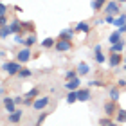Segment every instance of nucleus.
Wrapping results in <instances>:
<instances>
[{
    "mask_svg": "<svg viewBox=\"0 0 126 126\" xmlns=\"http://www.w3.org/2000/svg\"><path fill=\"white\" fill-rule=\"evenodd\" d=\"M2 70L7 72L9 76H18V72L22 70V63L18 60H15V61H4Z\"/></svg>",
    "mask_w": 126,
    "mask_h": 126,
    "instance_id": "obj_1",
    "label": "nucleus"
},
{
    "mask_svg": "<svg viewBox=\"0 0 126 126\" xmlns=\"http://www.w3.org/2000/svg\"><path fill=\"white\" fill-rule=\"evenodd\" d=\"M103 108H105V115L106 117H115V113H117V110H119V106H117V101H106L105 103V106H103Z\"/></svg>",
    "mask_w": 126,
    "mask_h": 126,
    "instance_id": "obj_2",
    "label": "nucleus"
},
{
    "mask_svg": "<svg viewBox=\"0 0 126 126\" xmlns=\"http://www.w3.org/2000/svg\"><path fill=\"white\" fill-rule=\"evenodd\" d=\"M119 11H121V7H119V0H108L106 5H105V13L106 15H119Z\"/></svg>",
    "mask_w": 126,
    "mask_h": 126,
    "instance_id": "obj_3",
    "label": "nucleus"
},
{
    "mask_svg": "<svg viewBox=\"0 0 126 126\" xmlns=\"http://www.w3.org/2000/svg\"><path fill=\"white\" fill-rule=\"evenodd\" d=\"M54 49L58 50V52H67V50L72 49V40H63V38H58V42H56Z\"/></svg>",
    "mask_w": 126,
    "mask_h": 126,
    "instance_id": "obj_4",
    "label": "nucleus"
},
{
    "mask_svg": "<svg viewBox=\"0 0 126 126\" xmlns=\"http://www.w3.org/2000/svg\"><path fill=\"white\" fill-rule=\"evenodd\" d=\"M49 103H50V97L49 95H43V97H38V99H34V103H32V108L34 110H45V108L49 106Z\"/></svg>",
    "mask_w": 126,
    "mask_h": 126,
    "instance_id": "obj_5",
    "label": "nucleus"
},
{
    "mask_svg": "<svg viewBox=\"0 0 126 126\" xmlns=\"http://www.w3.org/2000/svg\"><path fill=\"white\" fill-rule=\"evenodd\" d=\"M38 95H40V88H38V87L31 88L29 92L25 94V97H24V105H25V106L32 105V103H34V99H38Z\"/></svg>",
    "mask_w": 126,
    "mask_h": 126,
    "instance_id": "obj_6",
    "label": "nucleus"
},
{
    "mask_svg": "<svg viewBox=\"0 0 126 126\" xmlns=\"http://www.w3.org/2000/svg\"><path fill=\"white\" fill-rule=\"evenodd\" d=\"M32 58V54H31V47H24L22 50H18V52H16V60H18L22 65H24V63H27Z\"/></svg>",
    "mask_w": 126,
    "mask_h": 126,
    "instance_id": "obj_7",
    "label": "nucleus"
},
{
    "mask_svg": "<svg viewBox=\"0 0 126 126\" xmlns=\"http://www.w3.org/2000/svg\"><path fill=\"white\" fill-rule=\"evenodd\" d=\"M2 105H4V108H5V112H9V113L16 110V101L13 99V97H4Z\"/></svg>",
    "mask_w": 126,
    "mask_h": 126,
    "instance_id": "obj_8",
    "label": "nucleus"
},
{
    "mask_svg": "<svg viewBox=\"0 0 126 126\" xmlns=\"http://www.w3.org/2000/svg\"><path fill=\"white\" fill-rule=\"evenodd\" d=\"M123 61V56L121 52H110V58H108V63H110V67H119Z\"/></svg>",
    "mask_w": 126,
    "mask_h": 126,
    "instance_id": "obj_9",
    "label": "nucleus"
},
{
    "mask_svg": "<svg viewBox=\"0 0 126 126\" xmlns=\"http://www.w3.org/2000/svg\"><path fill=\"white\" fill-rule=\"evenodd\" d=\"M94 58H95V61L99 63V65H101V63H105V61H106L105 54H103V50H101V43H99V45H95V47H94Z\"/></svg>",
    "mask_w": 126,
    "mask_h": 126,
    "instance_id": "obj_10",
    "label": "nucleus"
},
{
    "mask_svg": "<svg viewBox=\"0 0 126 126\" xmlns=\"http://www.w3.org/2000/svg\"><path fill=\"white\" fill-rule=\"evenodd\" d=\"M90 88H79L78 90V101H83V103H87L90 101Z\"/></svg>",
    "mask_w": 126,
    "mask_h": 126,
    "instance_id": "obj_11",
    "label": "nucleus"
},
{
    "mask_svg": "<svg viewBox=\"0 0 126 126\" xmlns=\"http://www.w3.org/2000/svg\"><path fill=\"white\" fill-rule=\"evenodd\" d=\"M65 88H67V90H79V88H81V79L76 78V79L67 81V83H65Z\"/></svg>",
    "mask_w": 126,
    "mask_h": 126,
    "instance_id": "obj_12",
    "label": "nucleus"
},
{
    "mask_svg": "<svg viewBox=\"0 0 126 126\" xmlns=\"http://www.w3.org/2000/svg\"><path fill=\"white\" fill-rule=\"evenodd\" d=\"M20 119H22V110H15V112L9 113V123L11 124H18Z\"/></svg>",
    "mask_w": 126,
    "mask_h": 126,
    "instance_id": "obj_13",
    "label": "nucleus"
},
{
    "mask_svg": "<svg viewBox=\"0 0 126 126\" xmlns=\"http://www.w3.org/2000/svg\"><path fill=\"white\" fill-rule=\"evenodd\" d=\"M76 32H90V24H87V22H79V24L76 25Z\"/></svg>",
    "mask_w": 126,
    "mask_h": 126,
    "instance_id": "obj_14",
    "label": "nucleus"
},
{
    "mask_svg": "<svg viewBox=\"0 0 126 126\" xmlns=\"http://www.w3.org/2000/svg\"><path fill=\"white\" fill-rule=\"evenodd\" d=\"M108 95H110L112 101H119V95H121V88L119 87H112L110 92H108Z\"/></svg>",
    "mask_w": 126,
    "mask_h": 126,
    "instance_id": "obj_15",
    "label": "nucleus"
},
{
    "mask_svg": "<svg viewBox=\"0 0 126 126\" xmlns=\"http://www.w3.org/2000/svg\"><path fill=\"white\" fill-rule=\"evenodd\" d=\"M115 121H117L119 124L126 123V110H124V108H119V110H117V113H115Z\"/></svg>",
    "mask_w": 126,
    "mask_h": 126,
    "instance_id": "obj_16",
    "label": "nucleus"
},
{
    "mask_svg": "<svg viewBox=\"0 0 126 126\" xmlns=\"http://www.w3.org/2000/svg\"><path fill=\"white\" fill-rule=\"evenodd\" d=\"M90 72V67H88V63H79V65H78V74H79V76H87V74Z\"/></svg>",
    "mask_w": 126,
    "mask_h": 126,
    "instance_id": "obj_17",
    "label": "nucleus"
},
{
    "mask_svg": "<svg viewBox=\"0 0 126 126\" xmlns=\"http://www.w3.org/2000/svg\"><path fill=\"white\" fill-rule=\"evenodd\" d=\"M56 42H58V38H45L43 42H42V47L43 49H52L54 45H56Z\"/></svg>",
    "mask_w": 126,
    "mask_h": 126,
    "instance_id": "obj_18",
    "label": "nucleus"
},
{
    "mask_svg": "<svg viewBox=\"0 0 126 126\" xmlns=\"http://www.w3.org/2000/svg\"><path fill=\"white\" fill-rule=\"evenodd\" d=\"M74 32H76V29H63V31L60 32V36H58V38H63V40H72Z\"/></svg>",
    "mask_w": 126,
    "mask_h": 126,
    "instance_id": "obj_19",
    "label": "nucleus"
},
{
    "mask_svg": "<svg viewBox=\"0 0 126 126\" xmlns=\"http://www.w3.org/2000/svg\"><path fill=\"white\" fill-rule=\"evenodd\" d=\"M106 2H108V0H94V2H92V11H94V13L101 11L103 5H106Z\"/></svg>",
    "mask_w": 126,
    "mask_h": 126,
    "instance_id": "obj_20",
    "label": "nucleus"
},
{
    "mask_svg": "<svg viewBox=\"0 0 126 126\" xmlns=\"http://www.w3.org/2000/svg\"><path fill=\"white\" fill-rule=\"evenodd\" d=\"M76 101H78V90H68V94H67V103H68V105H74Z\"/></svg>",
    "mask_w": 126,
    "mask_h": 126,
    "instance_id": "obj_21",
    "label": "nucleus"
},
{
    "mask_svg": "<svg viewBox=\"0 0 126 126\" xmlns=\"http://www.w3.org/2000/svg\"><path fill=\"white\" fill-rule=\"evenodd\" d=\"M108 42L110 43H117V42H123L121 40V31H113L110 34V38H108Z\"/></svg>",
    "mask_w": 126,
    "mask_h": 126,
    "instance_id": "obj_22",
    "label": "nucleus"
},
{
    "mask_svg": "<svg viewBox=\"0 0 126 126\" xmlns=\"http://www.w3.org/2000/svg\"><path fill=\"white\" fill-rule=\"evenodd\" d=\"M124 24H126V15H121V16H117V18L113 20V25H115L117 29H121Z\"/></svg>",
    "mask_w": 126,
    "mask_h": 126,
    "instance_id": "obj_23",
    "label": "nucleus"
},
{
    "mask_svg": "<svg viewBox=\"0 0 126 126\" xmlns=\"http://www.w3.org/2000/svg\"><path fill=\"white\" fill-rule=\"evenodd\" d=\"M123 49H124V42H117V43H112L110 52H121Z\"/></svg>",
    "mask_w": 126,
    "mask_h": 126,
    "instance_id": "obj_24",
    "label": "nucleus"
},
{
    "mask_svg": "<svg viewBox=\"0 0 126 126\" xmlns=\"http://www.w3.org/2000/svg\"><path fill=\"white\" fill-rule=\"evenodd\" d=\"M36 36H34V34H29V36L25 38V47H32V45H36Z\"/></svg>",
    "mask_w": 126,
    "mask_h": 126,
    "instance_id": "obj_25",
    "label": "nucleus"
},
{
    "mask_svg": "<svg viewBox=\"0 0 126 126\" xmlns=\"http://www.w3.org/2000/svg\"><path fill=\"white\" fill-rule=\"evenodd\" d=\"M18 78H22V79L31 78V70H29V68H25V67H22V70L18 72Z\"/></svg>",
    "mask_w": 126,
    "mask_h": 126,
    "instance_id": "obj_26",
    "label": "nucleus"
},
{
    "mask_svg": "<svg viewBox=\"0 0 126 126\" xmlns=\"http://www.w3.org/2000/svg\"><path fill=\"white\" fill-rule=\"evenodd\" d=\"M9 34H13V32H11L9 24H4V25H2V38H7Z\"/></svg>",
    "mask_w": 126,
    "mask_h": 126,
    "instance_id": "obj_27",
    "label": "nucleus"
},
{
    "mask_svg": "<svg viewBox=\"0 0 126 126\" xmlns=\"http://www.w3.org/2000/svg\"><path fill=\"white\" fill-rule=\"evenodd\" d=\"M29 31L31 34H34V25H32V22H24V32Z\"/></svg>",
    "mask_w": 126,
    "mask_h": 126,
    "instance_id": "obj_28",
    "label": "nucleus"
},
{
    "mask_svg": "<svg viewBox=\"0 0 126 126\" xmlns=\"http://www.w3.org/2000/svg\"><path fill=\"white\" fill-rule=\"evenodd\" d=\"M47 115H49V113H47V112H43V113H40V117L36 119V124H34V126H42V124L45 123V119H47Z\"/></svg>",
    "mask_w": 126,
    "mask_h": 126,
    "instance_id": "obj_29",
    "label": "nucleus"
},
{
    "mask_svg": "<svg viewBox=\"0 0 126 126\" xmlns=\"http://www.w3.org/2000/svg\"><path fill=\"white\" fill-rule=\"evenodd\" d=\"M79 76V74H78V68H74V70H68L67 72V81H70V79H76Z\"/></svg>",
    "mask_w": 126,
    "mask_h": 126,
    "instance_id": "obj_30",
    "label": "nucleus"
},
{
    "mask_svg": "<svg viewBox=\"0 0 126 126\" xmlns=\"http://www.w3.org/2000/svg\"><path fill=\"white\" fill-rule=\"evenodd\" d=\"M110 121H112V117H106V115L101 117V119H99V126H108V123H110Z\"/></svg>",
    "mask_w": 126,
    "mask_h": 126,
    "instance_id": "obj_31",
    "label": "nucleus"
},
{
    "mask_svg": "<svg viewBox=\"0 0 126 126\" xmlns=\"http://www.w3.org/2000/svg\"><path fill=\"white\" fill-rule=\"evenodd\" d=\"M105 81H99V79H95V81H90V87H105Z\"/></svg>",
    "mask_w": 126,
    "mask_h": 126,
    "instance_id": "obj_32",
    "label": "nucleus"
},
{
    "mask_svg": "<svg viewBox=\"0 0 126 126\" xmlns=\"http://www.w3.org/2000/svg\"><path fill=\"white\" fill-rule=\"evenodd\" d=\"M15 42L16 43H22V45H25V38L22 36V34H16V38H15Z\"/></svg>",
    "mask_w": 126,
    "mask_h": 126,
    "instance_id": "obj_33",
    "label": "nucleus"
},
{
    "mask_svg": "<svg viewBox=\"0 0 126 126\" xmlns=\"http://www.w3.org/2000/svg\"><path fill=\"white\" fill-rule=\"evenodd\" d=\"M113 20H115V18H113V15H106V16H105V22H106V24H112V25H113Z\"/></svg>",
    "mask_w": 126,
    "mask_h": 126,
    "instance_id": "obj_34",
    "label": "nucleus"
},
{
    "mask_svg": "<svg viewBox=\"0 0 126 126\" xmlns=\"http://www.w3.org/2000/svg\"><path fill=\"white\" fill-rule=\"evenodd\" d=\"M117 87L119 88H124L126 87V79H117Z\"/></svg>",
    "mask_w": 126,
    "mask_h": 126,
    "instance_id": "obj_35",
    "label": "nucleus"
},
{
    "mask_svg": "<svg viewBox=\"0 0 126 126\" xmlns=\"http://www.w3.org/2000/svg\"><path fill=\"white\" fill-rule=\"evenodd\" d=\"M5 11H7V7H5V4H0V15H5Z\"/></svg>",
    "mask_w": 126,
    "mask_h": 126,
    "instance_id": "obj_36",
    "label": "nucleus"
},
{
    "mask_svg": "<svg viewBox=\"0 0 126 126\" xmlns=\"http://www.w3.org/2000/svg\"><path fill=\"white\" fill-rule=\"evenodd\" d=\"M15 101H16V105H20V103H24V97H15Z\"/></svg>",
    "mask_w": 126,
    "mask_h": 126,
    "instance_id": "obj_37",
    "label": "nucleus"
},
{
    "mask_svg": "<svg viewBox=\"0 0 126 126\" xmlns=\"http://www.w3.org/2000/svg\"><path fill=\"white\" fill-rule=\"evenodd\" d=\"M108 126H119V123H117V121H115V123H113V119H112V121H110V123H108Z\"/></svg>",
    "mask_w": 126,
    "mask_h": 126,
    "instance_id": "obj_38",
    "label": "nucleus"
},
{
    "mask_svg": "<svg viewBox=\"0 0 126 126\" xmlns=\"http://www.w3.org/2000/svg\"><path fill=\"white\" fill-rule=\"evenodd\" d=\"M119 31H121V32H126V24H124V25H123V27H121Z\"/></svg>",
    "mask_w": 126,
    "mask_h": 126,
    "instance_id": "obj_39",
    "label": "nucleus"
},
{
    "mask_svg": "<svg viewBox=\"0 0 126 126\" xmlns=\"http://www.w3.org/2000/svg\"><path fill=\"white\" fill-rule=\"evenodd\" d=\"M119 2H126V0H119Z\"/></svg>",
    "mask_w": 126,
    "mask_h": 126,
    "instance_id": "obj_40",
    "label": "nucleus"
},
{
    "mask_svg": "<svg viewBox=\"0 0 126 126\" xmlns=\"http://www.w3.org/2000/svg\"><path fill=\"white\" fill-rule=\"evenodd\" d=\"M123 68H124V70H126V65H124V67H123Z\"/></svg>",
    "mask_w": 126,
    "mask_h": 126,
    "instance_id": "obj_41",
    "label": "nucleus"
}]
</instances>
